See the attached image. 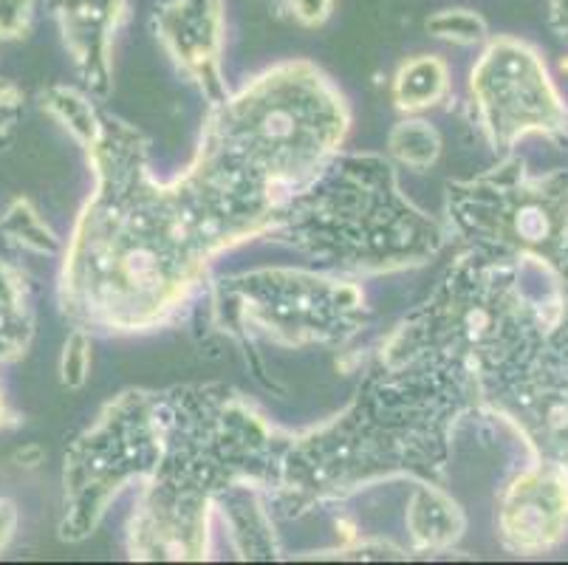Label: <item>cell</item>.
<instances>
[{
  "label": "cell",
  "instance_id": "cell-19",
  "mask_svg": "<svg viewBox=\"0 0 568 565\" xmlns=\"http://www.w3.org/2000/svg\"><path fill=\"white\" fill-rule=\"evenodd\" d=\"M387 150L405 168L427 170L442 153V137L425 119H405L387 137Z\"/></svg>",
  "mask_w": 568,
  "mask_h": 565
},
{
  "label": "cell",
  "instance_id": "cell-8",
  "mask_svg": "<svg viewBox=\"0 0 568 565\" xmlns=\"http://www.w3.org/2000/svg\"><path fill=\"white\" fill-rule=\"evenodd\" d=\"M453 230L500 261H568V175L529 179L524 162L447 186Z\"/></svg>",
  "mask_w": 568,
  "mask_h": 565
},
{
  "label": "cell",
  "instance_id": "cell-7",
  "mask_svg": "<svg viewBox=\"0 0 568 565\" xmlns=\"http://www.w3.org/2000/svg\"><path fill=\"white\" fill-rule=\"evenodd\" d=\"M213 329L255 351V340L283 349H343L371 317L351 278L308 269H255L221 278L210 297Z\"/></svg>",
  "mask_w": 568,
  "mask_h": 565
},
{
  "label": "cell",
  "instance_id": "cell-2",
  "mask_svg": "<svg viewBox=\"0 0 568 565\" xmlns=\"http://www.w3.org/2000/svg\"><path fill=\"white\" fill-rule=\"evenodd\" d=\"M478 404V385L464 373L374 356L348 411L288 438L268 506L301 517L387 478L442 484L453 430Z\"/></svg>",
  "mask_w": 568,
  "mask_h": 565
},
{
  "label": "cell",
  "instance_id": "cell-1",
  "mask_svg": "<svg viewBox=\"0 0 568 565\" xmlns=\"http://www.w3.org/2000/svg\"><path fill=\"white\" fill-rule=\"evenodd\" d=\"M82 150L97 184L65 246L60 309L85 334L170 323L219 252L261 238L190 168L168 184L159 181L142 133L111 113H100Z\"/></svg>",
  "mask_w": 568,
  "mask_h": 565
},
{
  "label": "cell",
  "instance_id": "cell-6",
  "mask_svg": "<svg viewBox=\"0 0 568 565\" xmlns=\"http://www.w3.org/2000/svg\"><path fill=\"white\" fill-rule=\"evenodd\" d=\"M518 278L515 261L469 249L447 269L436 292L382 342L376 360L442 367L478 385V376L555 323L520 292Z\"/></svg>",
  "mask_w": 568,
  "mask_h": 565
},
{
  "label": "cell",
  "instance_id": "cell-14",
  "mask_svg": "<svg viewBox=\"0 0 568 565\" xmlns=\"http://www.w3.org/2000/svg\"><path fill=\"white\" fill-rule=\"evenodd\" d=\"M34 334L29 280L14 263L12 243L0 232V365L20 360Z\"/></svg>",
  "mask_w": 568,
  "mask_h": 565
},
{
  "label": "cell",
  "instance_id": "cell-9",
  "mask_svg": "<svg viewBox=\"0 0 568 565\" xmlns=\"http://www.w3.org/2000/svg\"><path fill=\"white\" fill-rule=\"evenodd\" d=\"M164 416L159 393L125 391L65 453L60 537L85 541L119 492L153 473L162 455Z\"/></svg>",
  "mask_w": 568,
  "mask_h": 565
},
{
  "label": "cell",
  "instance_id": "cell-12",
  "mask_svg": "<svg viewBox=\"0 0 568 565\" xmlns=\"http://www.w3.org/2000/svg\"><path fill=\"white\" fill-rule=\"evenodd\" d=\"M500 537L513 552H544L555 546L568 526L566 466L551 461L524 473L504 492L498 515Z\"/></svg>",
  "mask_w": 568,
  "mask_h": 565
},
{
  "label": "cell",
  "instance_id": "cell-25",
  "mask_svg": "<svg viewBox=\"0 0 568 565\" xmlns=\"http://www.w3.org/2000/svg\"><path fill=\"white\" fill-rule=\"evenodd\" d=\"M288 12L303 26H323L334 9V0H286Z\"/></svg>",
  "mask_w": 568,
  "mask_h": 565
},
{
  "label": "cell",
  "instance_id": "cell-16",
  "mask_svg": "<svg viewBox=\"0 0 568 565\" xmlns=\"http://www.w3.org/2000/svg\"><path fill=\"white\" fill-rule=\"evenodd\" d=\"M407 532L416 552H444L464 535V512L453 497L444 495L438 484L418 481L407 501Z\"/></svg>",
  "mask_w": 568,
  "mask_h": 565
},
{
  "label": "cell",
  "instance_id": "cell-20",
  "mask_svg": "<svg viewBox=\"0 0 568 565\" xmlns=\"http://www.w3.org/2000/svg\"><path fill=\"white\" fill-rule=\"evenodd\" d=\"M43 111H49L51 117L60 119L65 124V131L77 139V142H85L91 137V131L97 128V119H100V108L94 102L82 97L74 88H49L43 93Z\"/></svg>",
  "mask_w": 568,
  "mask_h": 565
},
{
  "label": "cell",
  "instance_id": "cell-26",
  "mask_svg": "<svg viewBox=\"0 0 568 565\" xmlns=\"http://www.w3.org/2000/svg\"><path fill=\"white\" fill-rule=\"evenodd\" d=\"M14 528H18V506L9 497H0V552L12 543Z\"/></svg>",
  "mask_w": 568,
  "mask_h": 565
},
{
  "label": "cell",
  "instance_id": "cell-10",
  "mask_svg": "<svg viewBox=\"0 0 568 565\" xmlns=\"http://www.w3.org/2000/svg\"><path fill=\"white\" fill-rule=\"evenodd\" d=\"M469 93L478 124L495 150L513 148L524 133H555L566 124L544 62L518 40L500 38L484 49L469 74Z\"/></svg>",
  "mask_w": 568,
  "mask_h": 565
},
{
  "label": "cell",
  "instance_id": "cell-5",
  "mask_svg": "<svg viewBox=\"0 0 568 565\" xmlns=\"http://www.w3.org/2000/svg\"><path fill=\"white\" fill-rule=\"evenodd\" d=\"M266 238L354 280L422 266L442 252L447 230L405 199L387 159L337 153L277 206Z\"/></svg>",
  "mask_w": 568,
  "mask_h": 565
},
{
  "label": "cell",
  "instance_id": "cell-15",
  "mask_svg": "<svg viewBox=\"0 0 568 565\" xmlns=\"http://www.w3.org/2000/svg\"><path fill=\"white\" fill-rule=\"evenodd\" d=\"M268 497L257 486H235L219 501L215 512L224 515L232 543L244 559L277 557L275 528L268 517Z\"/></svg>",
  "mask_w": 568,
  "mask_h": 565
},
{
  "label": "cell",
  "instance_id": "cell-3",
  "mask_svg": "<svg viewBox=\"0 0 568 565\" xmlns=\"http://www.w3.org/2000/svg\"><path fill=\"white\" fill-rule=\"evenodd\" d=\"M162 455L142 481L128 548L133 559H204L210 517L235 486L275 490L292 435L268 427L226 385L159 393Z\"/></svg>",
  "mask_w": 568,
  "mask_h": 565
},
{
  "label": "cell",
  "instance_id": "cell-21",
  "mask_svg": "<svg viewBox=\"0 0 568 565\" xmlns=\"http://www.w3.org/2000/svg\"><path fill=\"white\" fill-rule=\"evenodd\" d=\"M433 38L450 40L458 46H475L487 40V20L469 9H444L425 23Z\"/></svg>",
  "mask_w": 568,
  "mask_h": 565
},
{
  "label": "cell",
  "instance_id": "cell-23",
  "mask_svg": "<svg viewBox=\"0 0 568 565\" xmlns=\"http://www.w3.org/2000/svg\"><path fill=\"white\" fill-rule=\"evenodd\" d=\"M26 111V93L18 82L0 77V150L14 142L18 124Z\"/></svg>",
  "mask_w": 568,
  "mask_h": 565
},
{
  "label": "cell",
  "instance_id": "cell-27",
  "mask_svg": "<svg viewBox=\"0 0 568 565\" xmlns=\"http://www.w3.org/2000/svg\"><path fill=\"white\" fill-rule=\"evenodd\" d=\"M9 424H14V416L7 407V402H3V393H0V430L9 427Z\"/></svg>",
  "mask_w": 568,
  "mask_h": 565
},
{
  "label": "cell",
  "instance_id": "cell-24",
  "mask_svg": "<svg viewBox=\"0 0 568 565\" xmlns=\"http://www.w3.org/2000/svg\"><path fill=\"white\" fill-rule=\"evenodd\" d=\"M34 0H0V40H20L32 31Z\"/></svg>",
  "mask_w": 568,
  "mask_h": 565
},
{
  "label": "cell",
  "instance_id": "cell-17",
  "mask_svg": "<svg viewBox=\"0 0 568 565\" xmlns=\"http://www.w3.org/2000/svg\"><path fill=\"white\" fill-rule=\"evenodd\" d=\"M450 97V71L438 57H413L396 71L394 102L399 111H427Z\"/></svg>",
  "mask_w": 568,
  "mask_h": 565
},
{
  "label": "cell",
  "instance_id": "cell-18",
  "mask_svg": "<svg viewBox=\"0 0 568 565\" xmlns=\"http://www.w3.org/2000/svg\"><path fill=\"white\" fill-rule=\"evenodd\" d=\"M0 232L12 246L32 249L40 255H51V252L60 249V238L51 232V226L26 199L12 201L7 210L0 212Z\"/></svg>",
  "mask_w": 568,
  "mask_h": 565
},
{
  "label": "cell",
  "instance_id": "cell-4",
  "mask_svg": "<svg viewBox=\"0 0 568 565\" xmlns=\"http://www.w3.org/2000/svg\"><path fill=\"white\" fill-rule=\"evenodd\" d=\"M348 105L306 60L281 62L210 105L193 170L266 235L275 212L339 153Z\"/></svg>",
  "mask_w": 568,
  "mask_h": 565
},
{
  "label": "cell",
  "instance_id": "cell-11",
  "mask_svg": "<svg viewBox=\"0 0 568 565\" xmlns=\"http://www.w3.org/2000/svg\"><path fill=\"white\" fill-rule=\"evenodd\" d=\"M159 43L190 82L199 85L206 102L215 105L230 93L221 74L224 54V12L221 0H173L153 18Z\"/></svg>",
  "mask_w": 568,
  "mask_h": 565
},
{
  "label": "cell",
  "instance_id": "cell-22",
  "mask_svg": "<svg viewBox=\"0 0 568 565\" xmlns=\"http://www.w3.org/2000/svg\"><path fill=\"white\" fill-rule=\"evenodd\" d=\"M88 367H91V334L74 329L60 360V380L65 387H82L88 380Z\"/></svg>",
  "mask_w": 568,
  "mask_h": 565
},
{
  "label": "cell",
  "instance_id": "cell-13",
  "mask_svg": "<svg viewBox=\"0 0 568 565\" xmlns=\"http://www.w3.org/2000/svg\"><path fill=\"white\" fill-rule=\"evenodd\" d=\"M122 7L125 0H49L77 74L100 97L111 88V43Z\"/></svg>",
  "mask_w": 568,
  "mask_h": 565
}]
</instances>
